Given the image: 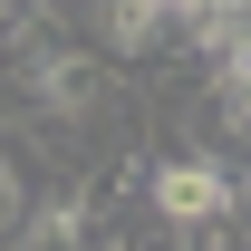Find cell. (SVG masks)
<instances>
[{
    "label": "cell",
    "mask_w": 251,
    "mask_h": 251,
    "mask_svg": "<svg viewBox=\"0 0 251 251\" xmlns=\"http://www.w3.org/2000/svg\"><path fill=\"white\" fill-rule=\"evenodd\" d=\"M20 222H29V193H20V164L0 155V242H10V232H20Z\"/></svg>",
    "instance_id": "1"
}]
</instances>
